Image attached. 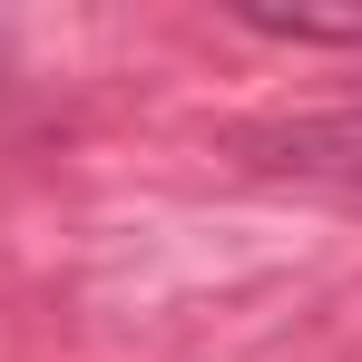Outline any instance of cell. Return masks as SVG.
Listing matches in <instances>:
<instances>
[]
</instances>
